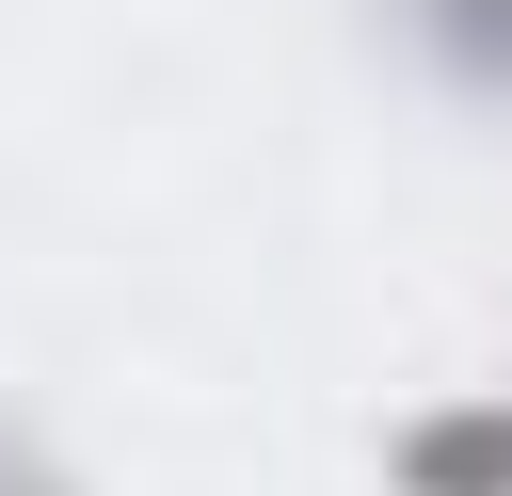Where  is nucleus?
Masks as SVG:
<instances>
[{"instance_id": "1", "label": "nucleus", "mask_w": 512, "mask_h": 496, "mask_svg": "<svg viewBox=\"0 0 512 496\" xmlns=\"http://www.w3.org/2000/svg\"><path fill=\"white\" fill-rule=\"evenodd\" d=\"M400 480H416V496H496V480H512V416H432V432L400 448Z\"/></svg>"}]
</instances>
